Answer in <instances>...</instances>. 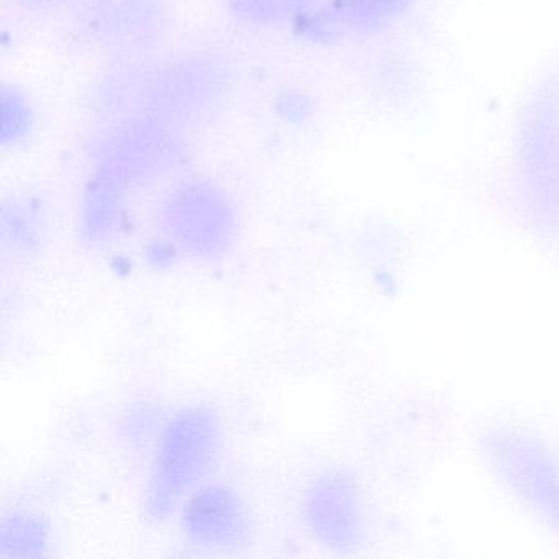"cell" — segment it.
Returning a JSON list of instances; mask_svg holds the SVG:
<instances>
[{
	"instance_id": "7c38bea8",
	"label": "cell",
	"mask_w": 559,
	"mask_h": 559,
	"mask_svg": "<svg viewBox=\"0 0 559 559\" xmlns=\"http://www.w3.org/2000/svg\"><path fill=\"white\" fill-rule=\"evenodd\" d=\"M323 4L325 0H222L228 19L250 31H294Z\"/></svg>"
},
{
	"instance_id": "d6986e66",
	"label": "cell",
	"mask_w": 559,
	"mask_h": 559,
	"mask_svg": "<svg viewBox=\"0 0 559 559\" xmlns=\"http://www.w3.org/2000/svg\"><path fill=\"white\" fill-rule=\"evenodd\" d=\"M19 4L31 11L37 12H57L63 9H71L76 0H17Z\"/></svg>"
},
{
	"instance_id": "52a82bcc",
	"label": "cell",
	"mask_w": 559,
	"mask_h": 559,
	"mask_svg": "<svg viewBox=\"0 0 559 559\" xmlns=\"http://www.w3.org/2000/svg\"><path fill=\"white\" fill-rule=\"evenodd\" d=\"M480 457L503 489L559 535V460L538 435L493 425L479 435Z\"/></svg>"
},
{
	"instance_id": "ac0fdd59",
	"label": "cell",
	"mask_w": 559,
	"mask_h": 559,
	"mask_svg": "<svg viewBox=\"0 0 559 559\" xmlns=\"http://www.w3.org/2000/svg\"><path fill=\"white\" fill-rule=\"evenodd\" d=\"M179 257L181 254L176 250L175 245H171V241L166 240V238H162V240L155 241L146 248V261L156 270L173 266V263Z\"/></svg>"
},
{
	"instance_id": "8fae6325",
	"label": "cell",
	"mask_w": 559,
	"mask_h": 559,
	"mask_svg": "<svg viewBox=\"0 0 559 559\" xmlns=\"http://www.w3.org/2000/svg\"><path fill=\"white\" fill-rule=\"evenodd\" d=\"M51 235L50 202L40 192H15L0 207V241L14 257L41 253Z\"/></svg>"
},
{
	"instance_id": "5b68a950",
	"label": "cell",
	"mask_w": 559,
	"mask_h": 559,
	"mask_svg": "<svg viewBox=\"0 0 559 559\" xmlns=\"http://www.w3.org/2000/svg\"><path fill=\"white\" fill-rule=\"evenodd\" d=\"M163 238L181 257L217 263L234 253L240 240V214L224 185L202 175L176 179L158 204Z\"/></svg>"
},
{
	"instance_id": "9a60e30c",
	"label": "cell",
	"mask_w": 559,
	"mask_h": 559,
	"mask_svg": "<svg viewBox=\"0 0 559 559\" xmlns=\"http://www.w3.org/2000/svg\"><path fill=\"white\" fill-rule=\"evenodd\" d=\"M38 129V112L22 87L4 83L0 87V146L19 150L27 145Z\"/></svg>"
},
{
	"instance_id": "8992f818",
	"label": "cell",
	"mask_w": 559,
	"mask_h": 559,
	"mask_svg": "<svg viewBox=\"0 0 559 559\" xmlns=\"http://www.w3.org/2000/svg\"><path fill=\"white\" fill-rule=\"evenodd\" d=\"M68 11L73 40L109 61L155 57L176 27L173 0H76Z\"/></svg>"
},
{
	"instance_id": "9c48e42d",
	"label": "cell",
	"mask_w": 559,
	"mask_h": 559,
	"mask_svg": "<svg viewBox=\"0 0 559 559\" xmlns=\"http://www.w3.org/2000/svg\"><path fill=\"white\" fill-rule=\"evenodd\" d=\"M178 519L186 542L209 555H237L257 535V516L243 493L215 479L182 503Z\"/></svg>"
},
{
	"instance_id": "30bf717a",
	"label": "cell",
	"mask_w": 559,
	"mask_h": 559,
	"mask_svg": "<svg viewBox=\"0 0 559 559\" xmlns=\"http://www.w3.org/2000/svg\"><path fill=\"white\" fill-rule=\"evenodd\" d=\"M129 194L122 186L90 173L78 202V237L84 247L106 248L130 225Z\"/></svg>"
},
{
	"instance_id": "5bb4252c",
	"label": "cell",
	"mask_w": 559,
	"mask_h": 559,
	"mask_svg": "<svg viewBox=\"0 0 559 559\" xmlns=\"http://www.w3.org/2000/svg\"><path fill=\"white\" fill-rule=\"evenodd\" d=\"M414 0H329L346 35L382 34L411 11Z\"/></svg>"
},
{
	"instance_id": "7a4b0ae2",
	"label": "cell",
	"mask_w": 559,
	"mask_h": 559,
	"mask_svg": "<svg viewBox=\"0 0 559 559\" xmlns=\"http://www.w3.org/2000/svg\"><path fill=\"white\" fill-rule=\"evenodd\" d=\"M510 182L516 212L539 237L559 234V64L526 91L510 135Z\"/></svg>"
},
{
	"instance_id": "e0dca14e",
	"label": "cell",
	"mask_w": 559,
	"mask_h": 559,
	"mask_svg": "<svg viewBox=\"0 0 559 559\" xmlns=\"http://www.w3.org/2000/svg\"><path fill=\"white\" fill-rule=\"evenodd\" d=\"M317 104L312 94L302 87H283L273 97V112L284 126L302 129L316 117Z\"/></svg>"
},
{
	"instance_id": "ba28073f",
	"label": "cell",
	"mask_w": 559,
	"mask_h": 559,
	"mask_svg": "<svg viewBox=\"0 0 559 559\" xmlns=\"http://www.w3.org/2000/svg\"><path fill=\"white\" fill-rule=\"evenodd\" d=\"M300 520L316 545L336 556L356 555L369 536L368 503L361 480L349 467L317 473L300 496Z\"/></svg>"
},
{
	"instance_id": "2e32d148",
	"label": "cell",
	"mask_w": 559,
	"mask_h": 559,
	"mask_svg": "<svg viewBox=\"0 0 559 559\" xmlns=\"http://www.w3.org/2000/svg\"><path fill=\"white\" fill-rule=\"evenodd\" d=\"M166 417H163L162 411L153 402H135L120 415L119 425H117L120 440L132 450H142L146 447L152 450Z\"/></svg>"
},
{
	"instance_id": "277c9868",
	"label": "cell",
	"mask_w": 559,
	"mask_h": 559,
	"mask_svg": "<svg viewBox=\"0 0 559 559\" xmlns=\"http://www.w3.org/2000/svg\"><path fill=\"white\" fill-rule=\"evenodd\" d=\"M100 122L86 143L90 173L127 191L165 181L188 166V135L173 127L140 114Z\"/></svg>"
},
{
	"instance_id": "3957f363",
	"label": "cell",
	"mask_w": 559,
	"mask_h": 559,
	"mask_svg": "<svg viewBox=\"0 0 559 559\" xmlns=\"http://www.w3.org/2000/svg\"><path fill=\"white\" fill-rule=\"evenodd\" d=\"M224 441V418L211 402H188L173 411L150 450L143 516L162 523L178 515L182 503L214 479Z\"/></svg>"
},
{
	"instance_id": "6da1fadb",
	"label": "cell",
	"mask_w": 559,
	"mask_h": 559,
	"mask_svg": "<svg viewBox=\"0 0 559 559\" xmlns=\"http://www.w3.org/2000/svg\"><path fill=\"white\" fill-rule=\"evenodd\" d=\"M237 94L234 61L214 47L122 60V117H152L178 132H202L224 119Z\"/></svg>"
},
{
	"instance_id": "4fadbf2b",
	"label": "cell",
	"mask_w": 559,
	"mask_h": 559,
	"mask_svg": "<svg viewBox=\"0 0 559 559\" xmlns=\"http://www.w3.org/2000/svg\"><path fill=\"white\" fill-rule=\"evenodd\" d=\"M53 528L34 509H14L0 523V558L40 559L50 555Z\"/></svg>"
}]
</instances>
